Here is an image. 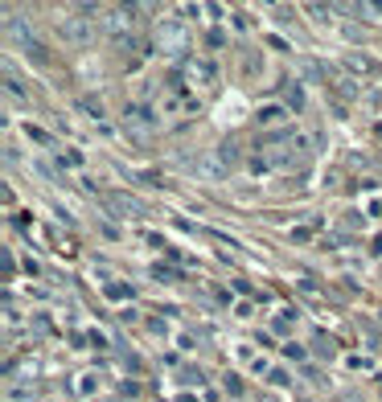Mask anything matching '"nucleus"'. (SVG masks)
I'll list each match as a JSON object with an SVG mask.
<instances>
[{
	"instance_id": "1",
	"label": "nucleus",
	"mask_w": 382,
	"mask_h": 402,
	"mask_svg": "<svg viewBox=\"0 0 382 402\" xmlns=\"http://www.w3.org/2000/svg\"><path fill=\"white\" fill-rule=\"evenodd\" d=\"M156 37H160V41H165V45H177V41H185V33H181V29H177V25H173V21H165V25H160V29H156Z\"/></svg>"
},
{
	"instance_id": "2",
	"label": "nucleus",
	"mask_w": 382,
	"mask_h": 402,
	"mask_svg": "<svg viewBox=\"0 0 382 402\" xmlns=\"http://www.w3.org/2000/svg\"><path fill=\"white\" fill-rule=\"evenodd\" d=\"M276 119H284V111H280V107H267V111H259V123H276Z\"/></svg>"
}]
</instances>
